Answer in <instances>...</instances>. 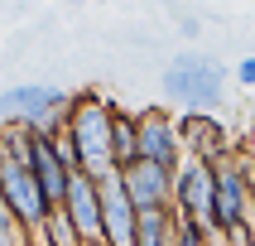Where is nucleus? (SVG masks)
<instances>
[{
  "mask_svg": "<svg viewBox=\"0 0 255 246\" xmlns=\"http://www.w3.org/2000/svg\"><path fill=\"white\" fill-rule=\"evenodd\" d=\"M111 121H116V101H106L101 92H77L72 97V111H68V135L82 155V174L92 179H111L116 169V155H111Z\"/></svg>",
  "mask_w": 255,
  "mask_h": 246,
  "instance_id": "f257e3e1",
  "label": "nucleus"
},
{
  "mask_svg": "<svg viewBox=\"0 0 255 246\" xmlns=\"http://www.w3.org/2000/svg\"><path fill=\"white\" fill-rule=\"evenodd\" d=\"M159 87H164V97H169L173 106H183V111H212V106H222V97H227V68L212 63V58H202V53H178L169 68H164Z\"/></svg>",
  "mask_w": 255,
  "mask_h": 246,
  "instance_id": "f03ea898",
  "label": "nucleus"
},
{
  "mask_svg": "<svg viewBox=\"0 0 255 246\" xmlns=\"http://www.w3.org/2000/svg\"><path fill=\"white\" fill-rule=\"evenodd\" d=\"M68 111H72V97L63 87H53V82H19V87H5L0 92V121L5 126L58 135V130L68 126Z\"/></svg>",
  "mask_w": 255,
  "mask_h": 246,
  "instance_id": "7ed1b4c3",
  "label": "nucleus"
},
{
  "mask_svg": "<svg viewBox=\"0 0 255 246\" xmlns=\"http://www.w3.org/2000/svg\"><path fill=\"white\" fill-rule=\"evenodd\" d=\"M173 213L202 222L207 232H222L217 227V164L193 159V155L183 159V169L173 174ZM222 237H227V232H222Z\"/></svg>",
  "mask_w": 255,
  "mask_h": 246,
  "instance_id": "20e7f679",
  "label": "nucleus"
},
{
  "mask_svg": "<svg viewBox=\"0 0 255 246\" xmlns=\"http://www.w3.org/2000/svg\"><path fill=\"white\" fill-rule=\"evenodd\" d=\"M0 193H5V203L14 208V217H19L29 232H39L43 222L58 213L53 203L43 198L39 179L29 174V164H24V159H5V155H0Z\"/></svg>",
  "mask_w": 255,
  "mask_h": 246,
  "instance_id": "39448f33",
  "label": "nucleus"
},
{
  "mask_svg": "<svg viewBox=\"0 0 255 246\" xmlns=\"http://www.w3.org/2000/svg\"><path fill=\"white\" fill-rule=\"evenodd\" d=\"M140 159L159 164V169L178 174L183 169V126H178V116H169L164 106H144L140 111Z\"/></svg>",
  "mask_w": 255,
  "mask_h": 246,
  "instance_id": "423d86ee",
  "label": "nucleus"
},
{
  "mask_svg": "<svg viewBox=\"0 0 255 246\" xmlns=\"http://www.w3.org/2000/svg\"><path fill=\"white\" fill-rule=\"evenodd\" d=\"M255 213V198H251V179L241 169V155H227L217 164V227L227 232V242L236 232H246Z\"/></svg>",
  "mask_w": 255,
  "mask_h": 246,
  "instance_id": "0eeeda50",
  "label": "nucleus"
},
{
  "mask_svg": "<svg viewBox=\"0 0 255 246\" xmlns=\"http://www.w3.org/2000/svg\"><path fill=\"white\" fill-rule=\"evenodd\" d=\"M63 213H68V222L77 227V237H82L87 246L92 242H106V222H101V184L92 179V174H77L68 188V198H63Z\"/></svg>",
  "mask_w": 255,
  "mask_h": 246,
  "instance_id": "6e6552de",
  "label": "nucleus"
},
{
  "mask_svg": "<svg viewBox=\"0 0 255 246\" xmlns=\"http://www.w3.org/2000/svg\"><path fill=\"white\" fill-rule=\"evenodd\" d=\"M101 222H106V246H135V227H140V208L130 203L121 174L101 179Z\"/></svg>",
  "mask_w": 255,
  "mask_h": 246,
  "instance_id": "1a4fd4ad",
  "label": "nucleus"
},
{
  "mask_svg": "<svg viewBox=\"0 0 255 246\" xmlns=\"http://www.w3.org/2000/svg\"><path fill=\"white\" fill-rule=\"evenodd\" d=\"M121 184L140 213L144 208H173V174L149 164V159H135L130 169H121Z\"/></svg>",
  "mask_w": 255,
  "mask_h": 246,
  "instance_id": "9d476101",
  "label": "nucleus"
},
{
  "mask_svg": "<svg viewBox=\"0 0 255 246\" xmlns=\"http://www.w3.org/2000/svg\"><path fill=\"white\" fill-rule=\"evenodd\" d=\"M178 126H183V150L193 159H207V164H222L227 159V126L212 111H183Z\"/></svg>",
  "mask_w": 255,
  "mask_h": 246,
  "instance_id": "9b49d317",
  "label": "nucleus"
},
{
  "mask_svg": "<svg viewBox=\"0 0 255 246\" xmlns=\"http://www.w3.org/2000/svg\"><path fill=\"white\" fill-rule=\"evenodd\" d=\"M111 155H116V169H130V164L140 159V111H121V106H116Z\"/></svg>",
  "mask_w": 255,
  "mask_h": 246,
  "instance_id": "f8f14e48",
  "label": "nucleus"
},
{
  "mask_svg": "<svg viewBox=\"0 0 255 246\" xmlns=\"http://www.w3.org/2000/svg\"><path fill=\"white\" fill-rule=\"evenodd\" d=\"M173 227H178L173 208H144L135 227V246H173Z\"/></svg>",
  "mask_w": 255,
  "mask_h": 246,
  "instance_id": "ddd939ff",
  "label": "nucleus"
},
{
  "mask_svg": "<svg viewBox=\"0 0 255 246\" xmlns=\"http://www.w3.org/2000/svg\"><path fill=\"white\" fill-rule=\"evenodd\" d=\"M34 246H87V242L77 237V227L68 222V213L58 208V213L48 217V222H43L39 232H34Z\"/></svg>",
  "mask_w": 255,
  "mask_h": 246,
  "instance_id": "4468645a",
  "label": "nucleus"
},
{
  "mask_svg": "<svg viewBox=\"0 0 255 246\" xmlns=\"http://www.w3.org/2000/svg\"><path fill=\"white\" fill-rule=\"evenodd\" d=\"M0 246H34V232L14 217V208L5 203V193H0Z\"/></svg>",
  "mask_w": 255,
  "mask_h": 246,
  "instance_id": "2eb2a0df",
  "label": "nucleus"
},
{
  "mask_svg": "<svg viewBox=\"0 0 255 246\" xmlns=\"http://www.w3.org/2000/svg\"><path fill=\"white\" fill-rule=\"evenodd\" d=\"M53 145H58V159H63V169H68V174H82V155H77V145H72L68 126L53 135Z\"/></svg>",
  "mask_w": 255,
  "mask_h": 246,
  "instance_id": "dca6fc26",
  "label": "nucleus"
},
{
  "mask_svg": "<svg viewBox=\"0 0 255 246\" xmlns=\"http://www.w3.org/2000/svg\"><path fill=\"white\" fill-rule=\"evenodd\" d=\"M236 82H241V87H255V58H241V63H236Z\"/></svg>",
  "mask_w": 255,
  "mask_h": 246,
  "instance_id": "f3484780",
  "label": "nucleus"
},
{
  "mask_svg": "<svg viewBox=\"0 0 255 246\" xmlns=\"http://www.w3.org/2000/svg\"><path fill=\"white\" fill-rule=\"evenodd\" d=\"M241 169H246V179H251V198H255V155L251 150H241Z\"/></svg>",
  "mask_w": 255,
  "mask_h": 246,
  "instance_id": "a211bd4d",
  "label": "nucleus"
},
{
  "mask_svg": "<svg viewBox=\"0 0 255 246\" xmlns=\"http://www.w3.org/2000/svg\"><path fill=\"white\" fill-rule=\"evenodd\" d=\"M246 150H251V155H255V130H251V140H246Z\"/></svg>",
  "mask_w": 255,
  "mask_h": 246,
  "instance_id": "6ab92c4d",
  "label": "nucleus"
},
{
  "mask_svg": "<svg viewBox=\"0 0 255 246\" xmlns=\"http://www.w3.org/2000/svg\"><path fill=\"white\" fill-rule=\"evenodd\" d=\"M72 5H97V0H72Z\"/></svg>",
  "mask_w": 255,
  "mask_h": 246,
  "instance_id": "aec40b11",
  "label": "nucleus"
},
{
  "mask_svg": "<svg viewBox=\"0 0 255 246\" xmlns=\"http://www.w3.org/2000/svg\"><path fill=\"white\" fill-rule=\"evenodd\" d=\"M92 246H106V242H92Z\"/></svg>",
  "mask_w": 255,
  "mask_h": 246,
  "instance_id": "412c9836",
  "label": "nucleus"
}]
</instances>
